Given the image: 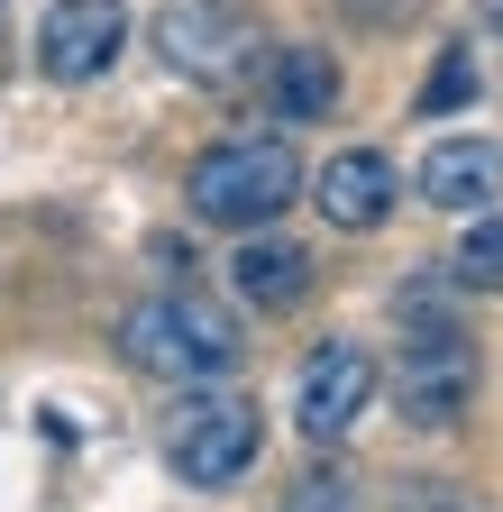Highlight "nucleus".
I'll list each match as a JSON object with an SVG mask.
<instances>
[{
	"label": "nucleus",
	"instance_id": "1",
	"mask_svg": "<svg viewBox=\"0 0 503 512\" xmlns=\"http://www.w3.org/2000/svg\"><path fill=\"white\" fill-rule=\"evenodd\" d=\"M476 403V339L430 284L403 293V357H394V412L412 430H458Z\"/></svg>",
	"mask_w": 503,
	"mask_h": 512
},
{
	"label": "nucleus",
	"instance_id": "2",
	"mask_svg": "<svg viewBox=\"0 0 503 512\" xmlns=\"http://www.w3.org/2000/svg\"><path fill=\"white\" fill-rule=\"evenodd\" d=\"M119 357L138 375H165V384H220L247 357V339L211 293H147L119 311Z\"/></svg>",
	"mask_w": 503,
	"mask_h": 512
},
{
	"label": "nucleus",
	"instance_id": "3",
	"mask_svg": "<svg viewBox=\"0 0 503 512\" xmlns=\"http://www.w3.org/2000/svg\"><path fill=\"white\" fill-rule=\"evenodd\" d=\"M183 202H193V220H211V229H266L275 211H293L302 202V156L284 147V138H220V147H202L193 156V174H183Z\"/></svg>",
	"mask_w": 503,
	"mask_h": 512
},
{
	"label": "nucleus",
	"instance_id": "4",
	"mask_svg": "<svg viewBox=\"0 0 503 512\" xmlns=\"http://www.w3.org/2000/svg\"><path fill=\"white\" fill-rule=\"evenodd\" d=\"M257 448H266V421L247 394H211V384H193L174 412H165V467L183 485H202V494H229L247 467H257Z\"/></svg>",
	"mask_w": 503,
	"mask_h": 512
},
{
	"label": "nucleus",
	"instance_id": "5",
	"mask_svg": "<svg viewBox=\"0 0 503 512\" xmlns=\"http://www.w3.org/2000/svg\"><path fill=\"white\" fill-rule=\"evenodd\" d=\"M156 55L183 83H238L257 64V19H247V0H165L156 10Z\"/></svg>",
	"mask_w": 503,
	"mask_h": 512
},
{
	"label": "nucleus",
	"instance_id": "6",
	"mask_svg": "<svg viewBox=\"0 0 503 512\" xmlns=\"http://www.w3.org/2000/svg\"><path fill=\"white\" fill-rule=\"evenodd\" d=\"M366 412H375V357L357 339H321L293 366V430L311 448H339Z\"/></svg>",
	"mask_w": 503,
	"mask_h": 512
},
{
	"label": "nucleus",
	"instance_id": "7",
	"mask_svg": "<svg viewBox=\"0 0 503 512\" xmlns=\"http://www.w3.org/2000/svg\"><path fill=\"white\" fill-rule=\"evenodd\" d=\"M119 46H129V10L119 0H55V10L37 19V74L46 83H101Z\"/></svg>",
	"mask_w": 503,
	"mask_h": 512
},
{
	"label": "nucleus",
	"instance_id": "8",
	"mask_svg": "<svg viewBox=\"0 0 503 512\" xmlns=\"http://www.w3.org/2000/svg\"><path fill=\"white\" fill-rule=\"evenodd\" d=\"M394 156L385 147H339L321 174H311V202H321L330 229H385L394 220Z\"/></svg>",
	"mask_w": 503,
	"mask_h": 512
},
{
	"label": "nucleus",
	"instance_id": "9",
	"mask_svg": "<svg viewBox=\"0 0 503 512\" xmlns=\"http://www.w3.org/2000/svg\"><path fill=\"white\" fill-rule=\"evenodd\" d=\"M412 183H421L430 211L476 220V211H494V192H503V147H494V138H439Z\"/></svg>",
	"mask_w": 503,
	"mask_h": 512
},
{
	"label": "nucleus",
	"instance_id": "10",
	"mask_svg": "<svg viewBox=\"0 0 503 512\" xmlns=\"http://www.w3.org/2000/svg\"><path fill=\"white\" fill-rule=\"evenodd\" d=\"M229 293H238L247 311H293V302L311 293V247L247 229V247L229 256Z\"/></svg>",
	"mask_w": 503,
	"mask_h": 512
},
{
	"label": "nucleus",
	"instance_id": "11",
	"mask_svg": "<svg viewBox=\"0 0 503 512\" xmlns=\"http://www.w3.org/2000/svg\"><path fill=\"white\" fill-rule=\"evenodd\" d=\"M266 110L275 119H330L339 110V64H330V46H275L266 55Z\"/></svg>",
	"mask_w": 503,
	"mask_h": 512
},
{
	"label": "nucleus",
	"instance_id": "12",
	"mask_svg": "<svg viewBox=\"0 0 503 512\" xmlns=\"http://www.w3.org/2000/svg\"><path fill=\"white\" fill-rule=\"evenodd\" d=\"M449 284L503 293V211H476V220H467V238H458V256H449Z\"/></svg>",
	"mask_w": 503,
	"mask_h": 512
},
{
	"label": "nucleus",
	"instance_id": "13",
	"mask_svg": "<svg viewBox=\"0 0 503 512\" xmlns=\"http://www.w3.org/2000/svg\"><path fill=\"white\" fill-rule=\"evenodd\" d=\"M467 101H476V55H467V46H439L430 83H421V119H439V110H467Z\"/></svg>",
	"mask_w": 503,
	"mask_h": 512
},
{
	"label": "nucleus",
	"instance_id": "14",
	"mask_svg": "<svg viewBox=\"0 0 503 512\" xmlns=\"http://www.w3.org/2000/svg\"><path fill=\"white\" fill-rule=\"evenodd\" d=\"M385 512H476V494H467V485H449V476H394Z\"/></svg>",
	"mask_w": 503,
	"mask_h": 512
},
{
	"label": "nucleus",
	"instance_id": "15",
	"mask_svg": "<svg viewBox=\"0 0 503 512\" xmlns=\"http://www.w3.org/2000/svg\"><path fill=\"white\" fill-rule=\"evenodd\" d=\"M284 512H357V485H348V476H302V485L284 494Z\"/></svg>",
	"mask_w": 503,
	"mask_h": 512
},
{
	"label": "nucleus",
	"instance_id": "16",
	"mask_svg": "<svg viewBox=\"0 0 503 512\" xmlns=\"http://www.w3.org/2000/svg\"><path fill=\"white\" fill-rule=\"evenodd\" d=\"M485 19H494V37H503V0H485Z\"/></svg>",
	"mask_w": 503,
	"mask_h": 512
}]
</instances>
